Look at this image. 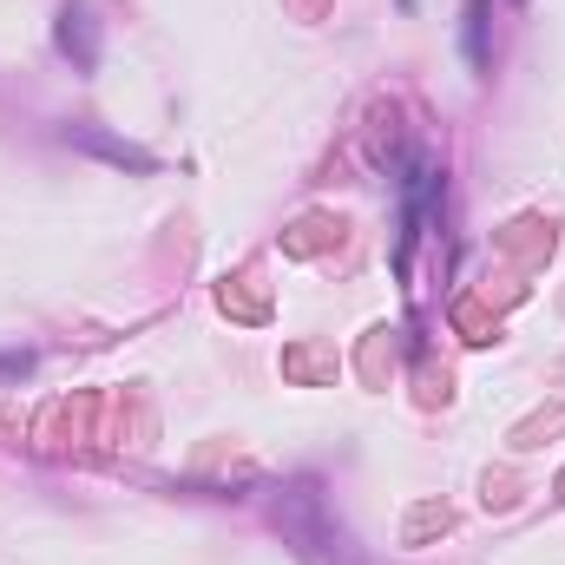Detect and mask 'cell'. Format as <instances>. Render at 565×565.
<instances>
[{
  "mask_svg": "<svg viewBox=\"0 0 565 565\" xmlns=\"http://www.w3.org/2000/svg\"><path fill=\"white\" fill-rule=\"evenodd\" d=\"M277 526H282V540L296 546L302 565H369L362 553H355L349 526L335 520V507H329V493H322L316 473L289 480V487L277 493Z\"/></svg>",
  "mask_w": 565,
  "mask_h": 565,
  "instance_id": "cell-1",
  "label": "cell"
},
{
  "mask_svg": "<svg viewBox=\"0 0 565 565\" xmlns=\"http://www.w3.org/2000/svg\"><path fill=\"white\" fill-rule=\"evenodd\" d=\"M434 198H440V171L427 164V151H415L402 164V244H395V270L402 277H408V257H415V237H422V217Z\"/></svg>",
  "mask_w": 565,
  "mask_h": 565,
  "instance_id": "cell-2",
  "label": "cell"
},
{
  "mask_svg": "<svg viewBox=\"0 0 565 565\" xmlns=\"http://www.w3.org/2000/svg\"><path fill=\"white\" fill-rule=\"evenodd\" d=\"M53 46H60V60H73V73H99V53H106L99 13L86 0H66L60 20H53Z\"/></svg>",
  "mask_w": 565,
  "mask_h": 565,
  "instance_id": "cell-3",
  "label": "cell"
},
{
  "mask_svg": "<svg viewBox=\"0 0 565 565\" xmlns=\"http://www.w3.org/2000/svg\"><path fill=\"white\" fill-rule=\"evenodd\" d=\"M66 145L73 151H93V158H106L119 171H158V158L145 145H126V139H113V132H99V126H66Z\"/></svg>",
  "mask_w": 565,
  "mask_h": 565,
  "instance_id": "cell-4",
  "label": "cell"
},
{
  "mask_svg": "<svg viewBox=\"0 0 565 565\" xmlns=\"http://www.w3.org/2000/svg\"><path fill=\"white\" fill-rule=\"evenodd\" d=\"M460 40H467V66L480 73V66H487V0H467V26H460Z\"/></svg>",
  "mask_w": 565,
  "mask_h": 565,
  "instance_id": "cell-5",
  "label": "cell"
},
{
  "mask_svg": "<svg viewBox=\"0 0 565 565\" xmlns=\"http://www.w3.org/2000/svg\"><path fill=\"white\" fill-rule=\"evenodd\" d=\"M20 375H26V355H7L0 349V382H20Z\"/></svg>",
  "mask_w": 565,
  "mask_h": 565,
  "instance_id": "cell-6",
  "label": "cell"
}]
</instances>
